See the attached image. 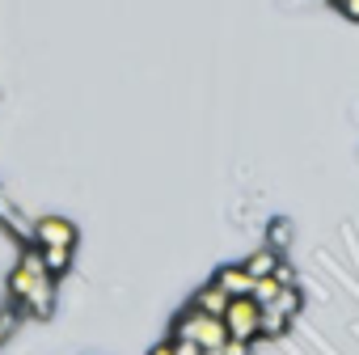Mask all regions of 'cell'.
I'll return each mask as SVG.
<instances>
[{
    "label": "cell",
    "mask_w": 359,
    "mask_h": 355,
    "mask_svg": "<svg viewBox=\"0 0 359 355\" xmlns=\"http://www.w3.org/2000/svg\"><path fill=\"white\" fill-rule=\"evenodd\" d=\"M173 338H187V342H199L203 351H220L229 342V326L224 317H212V313H199L195 304L173 321Z\"/></svg>",
    "instance_id": "6da1fadb"
},
{
    "label": "cell",
    "mask_w": 359,
    "mask_h": 355,
    "mask_svg": "<svg viewBox=\"0 0 359 355\" xmlns=\"http://www.w3.org/2000/svg\"><path fill=\"white\" fill-rule=\"evenodd\" d=\"M47 279H55V275L47 271L43 250H39V246H30V250H22V254H18V267L9 271V296H13L18 304H26V296H30L39 283H47Z\"/></svg>",
    "instance_id": "7a4b0ae2"
},
{
    "label": "cell",
    "mask_w": 359,
    "mask_h": 355,
    "mask_svg": "<svg viewBox=\"0 0 359 355\" xmlns=\"http://www.w3.org/2000/svg\"><path fill=\"white\" fill-rule=\"evenodd\" d=\"M224 326H229V338H241V342L262 338V304L254 296H237L224 313Z\"/></svg>",
    "instance_id": "3957f363"
},
{
    "label": "cell",
    "mask_w": 359,
    "mask_h": 355,
    "mask_svg": "<svg viewBox=\"0 0 359 355\" xmlns=\"http://www.w3.org/2000/svg\"><path fill=\"white\" fill-rule=\"evenodd\" d=\"M76 225L68 216H39L34 220V246H68L76 250Z\"/></svg>",
    "instance_id": "277c9868"
},
{
    "label": "cell",
    "mask_w": 359,
    "mask_h": 355,
    "mask_svg": "<svg viewBox=\"0 0 359 355\" xmlns=\"http://www.w3.org/2000/svg\"><path fill=\"white\" fill-rule=\"evenodd\" d=\"M216 283L237 300V296H254V283H258V279L245 271V262H233V267H220V271H216Z\"/></svg>",
    "instance_id": "5b68a950"
},
{
    "label": "cell",
    "mask_w": 359,
    "mask_h": 355,
    "mask_svg": "<svg viewBox=\"0 0 359 355\" xmlns=\"http://www.w3.org/2000/svg\"><path fill=\"white\" fill-rule=\"evenodd\" d=\"M229 304H233V296H229V292H224V288H220L216 279H212V283H203V288L195 292V309H199V313L224 317V313H229Z\"/></svg>",
    "instance_id": "8992f818"
},
{
    "label": "cell",
    "mask_w": 359,
    "mask_h": 355,
    "mask_svg": "<svg viewBox=\"0 0 359 355\" xmlns=\"http://www.w3.org/2000/svg\"><path fill=\"white\" fill-rule=\"evenodd\" d=\"M279 262H283V258H279V250H271V246H258V250L245 258V271H250L254 279H271V275L279 271Z\"/></svg>",
    "instance_id": "52a82bcc"
},
{
    "label": "cell",
    "mask_w": 359,
    "mask_h": 355,
    "mask_svg": "<svg viewBox=\"0 0 359 355\" xmlns=\"http://www.w3.org/2000/svg\"><path fill=\"white\" fill-rule=\"evenodd\" d=\"M30 317H51V309H55V279H47V283H39L30 296H26V304H22Z\"/></svg>",
    "instance_id": "ba28073f"
},
{
    "label": "cell",
    "mask_w": 359,
    "mask_h": 355,
    "mask_svg": "<svg viewBox=\"0 0 359 355\" xmlns=\"http://www.w3.org/2000/svg\"><path fill=\"white\" fill-rule=\"evenodd\" d=\"M43 250V262H47V271L60 279V275H68V267H72V254L76 250H68V246H39Z\"/></svg>",
    "instance_id": "9c48e42d"
},
{
    "label": "cell",
    "mask_w": 359,
    "mask_h": 355,
    "mask_svg": "<svg viewBox=\"0 0 359 355\" xmlns=\"http://www.w3.org/2000/svg\"><path fill=\"white\" fill-rule=\"evenodd\" d=\"M287 326H292V317H287V313H279L275 304H266V309H262V338H279V334H287Z\"/></svg>",
    "instance_id": "30bf717a"
},
{
    "label": "cell",
    "mask_w": 359,
    "mask_h": 355,
    "mask_svg": "<svg viewBox=\"0 0 359 355\" xmlns=\"http://www.w3.org/2000/svg\"><path fill=\"white\" fill-rule=\"evenodd\" d=\"M0 225H5V229H13V233H26V237H34V225H26L9 203H5V195H0Z\"/></svg>",
    "instance_id": "8fae6325"
},
{
    "label": "cell",
    "mask_w": 359,
    "mask_h": 355,
    "mask_svg": "<svg viewBox=\"0 0 359 355\" xmlns=\"http://www.w3.org/2000/svg\"><path fill=\"white\" fill-rule=\"evenodd\" d=\"M287 241H292V225H287L283 216H279V220H271V233H266V246H271V250H283Z\"/></svg>",
    "instance_id": "7c38bea8"
},
{
    "label": "cell",
    "mask_w": 359,
    "mask_h": 355,
    "mask_svg": "<svg viewBox=\"0 0 359 355\" xmlns=\"http://www.w3.org/2000/svg\"><path fill=\"white\" fill-rule=\"evenodd\" d=\"M279 292H283V283H279L275 275L254 283V300H258V304H271V300H279Z\"/></svg>",
    "instance_id": "4fadbf2b"
},
{
    "label": "cell",
    "mask_w": 359,
    "mask_h": 355,
    "mask_svg": "<svg viewBox=\"0 0 359 355\" xmlns=\"http://www.w3.org/2000/svg\"><path fill=\"white\" fill-rule=\"evenodd\" d=\"M13 326H18V317H13V309H0V347L9 342V334H13Z\"/></svg>",
    "instance_id": "5bb4252c"
},
{
    "label": "cell",
    "mask_w": 359,
    "mask_h": 355,
    "mask_svg": "<svg viewBox=\"0 0 359 355\" xmlns=\"http://www.w3.org/2000/svg\"><path fill=\"white\" fill-rule=\"evenodd\" d=\"M173 338V334H169ZM173 355H203V347L199 342H187V338H173Z\"/></svg>",
    "instance_id": "9a60e30c"
},
{
    "label": "cell",
    "mask_w": 359,
    "mask_h": 355,
    "mask_svg": "<svg viewBox=\"0 0 359 355\" xmlns=\"http://www.w3.org/2000/svg\"><path fill=\"white\" fill-rule=\"evenodd\" d=\"M220 355H250V342H241V338H229V342L220 347Z\"/></svg>",
    "instance_id": "2e32d148"
},
{
    "label": "cell",
    "mask_w": 359,
    "mask_h": 355,
    "mask_svg": "<svg viewBox=\"0 0 359 355\" xmlns=\"http://www.w3.org/2000/svg\"><path fill=\"white\" fill-rule=\"evenodd\" d=\"M275 279H279L283 288H292V283H296V275H292V267H287V262H279V271H275Z\"/></svg>",
    "instance_id": "e0dca14e"
},
{
    "label": "cell",
    "mask_w": 359,
    "mask_h": 355,
    "mask_svg": "<svg viewBox=\"0 0 359 355\" xmlns=\"http://www.w3.org/2000/svg\"><path fill=\"white\" fill-rule=\"evenodd\" d=\"M148 355H173V338H165V342H156Z\"/></svg>",
    "instance_id": "ac0fdd59"
},
{
    "label": "cell",
    "mask_w": 359,
    "mask_h": 355,
    "mask_svg": "<svg viewBox=\"0 0 359 355\" xmlns=\"http://www.w3.org/2000/svg\"><path fill=\"white\" fill-rule=\"evenodd\" d=\"M342 13H346V18H355V22H359V0H346V5H342Z\"/></svg>",
    "instance_id": "d6986e66"
},
{
    "label": "cell",
    "mask_w": 359,
    "mask_h": 355,
    "mask_svg": "<svg viewBox=\"0 0 359 355\" xmlns=\"http://www.w3.org/2000/svg\"><path fill=\"white\" fill-rule=\"evenodd\" d=\"M334 5H338V9H342V5H346V0H334Z\"/></svg>",
    "instance_id": "ffe728a7"
},
{
    "label": "cell",
    "mask_w": 359,
    "mask_h": 355,
    "mask_svg": "<svg viewBox=\"0 0 359 355\" xmlns=\"http://www.w3.org/2000/svg\"><path fill=\"white\" fill-rule=\"evenodd\" d=\"M203 355H220V351H203Z\"/></svg>",
    "instance_id": "44dd1931"
}]
</instances>
